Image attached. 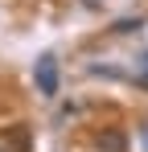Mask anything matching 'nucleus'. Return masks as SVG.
I'll list each match as a JSON object with an SVG mask.
<instances>
[{"label": "nucleus", "mask_w": 148, "mask_h": 152, "mask_svg": "<svg viewBox=\"0 0 148 152\" xmlns=\"http://www.w3.org/2000/svg\"><path fill=\"white\" fill-rule=\"evenodd\" d=\"M33 78H37V91H41L45 99H53V95H58V58H53V53H41L37 66H33Z\"/></svg>", "instance_id": "1"}, {"label": "nucleus", "mask_w": 148, "mask_h": 152, "mask_svg": "<svg viewBox=\"0 0 148 152\" xmlns=\"http://www.w3.org/2000/svg\"><path fill=\"white\" fill-rule=\"evenodd\" d=\"M99 148H107V152H123V136H115V132L99 136Z\"/></svg>", "instance_id": "2"}, {"label": "nucleus", "mask_w": 148, "mask_h": 152, "mask_svg": "<svg viewBox=\"0 0 148 152\" xmlns=\"http://www.w3.org/2000/svg\"><path fill=\"white\" fill-rule=\"evenodd\" d=\"M140 82H148V58H144V70H140Z\"/></svg>", "instance_id": "3"}, {"label": "nucleus", "mask_w": 148, "mask_h": 152, "mask_svg": "<svg viewBox=\"0 0 148 152\" xmlns=\"http://www.w3.org/2000/svg\"><path fill=\"white\" fill-rule=\"evenodd\" d=\"M0 152H8V148H0Z\"/></svg>", "instance_id": "4"}]
</instances>
